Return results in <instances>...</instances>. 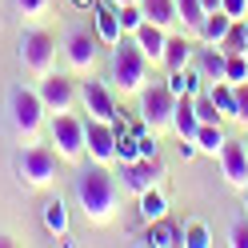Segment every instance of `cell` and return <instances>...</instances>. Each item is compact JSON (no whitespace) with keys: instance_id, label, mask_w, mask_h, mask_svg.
Returning <instances> with one entry per match:
<instances>
[{"instance_id":"b9f144b4","label":"cell","mask_w":248,"mask_h":248,"mask_svg":"<svg viewBox=\"0 0 248 248\" xmlns=\"http://www.w3.org/2000/svg\"><path fill=\"white\" fill-rule=\"evenodd\" d=\"M240 204H244V212H248V188H240Z\"/></svg>"},{"instance_id":"603a6c76","label":"cell","mask_w":248,"mask_h":248,"mask_svg":"<svg viewBox=\"0 0 248 248\" xmlns=\"http://www.w3.org/2000/svg\"><path fill=\"white\" fill-rule=\"evenodd\" d=\"M136 212H140V220L152 224V220H160V216H168V200L160 196V188H148L136 196Z\"/></svg>"},{"instance_id":"d6986e66","label":"cell","mask_w":248,"mask_h":248,"mask_svg":"<svg viewBox=\"0 0 248 248\" xmlns=\"http://www.w3.org/2000/svg\"><path fill=\"white\" fill-rule=\"evenodd\" d=\"M96 40L100 44H108V48H112V44H120V36H124V28H120V16H116V4H100L96 0Z\"/></svg>"},{"instance_id":"e0dca14e","label":"cell","mask_w":248,"mask_h":248,"mask_svg":"<svg viewBox=\"0 0 248 248\" xmlns=\"http://www.w3.org/2000/svg\"><path fill=\"white\" fill-rule=\"evenodd\" d=\"M196 36H188V32H180V36H168V44H164V68L172 72V68H188L192 64V56H196Z\"/></svg>"},{"instance_id":"44dd1931","label":"cell","mask_w":248,"mask_h":248,"mask_svg":"<svg viewBox=\"0 0 248 248\" xmlns=\"http://www.w3.org/2000/svg\"><path fill=\"white\" fill-rule=\"evenodd\" d=\"M232 24H236V20H232L224 8H216V12H208V16H204V24L196 28V40H200V44H220V40L228 36Z\"/></svg>"},{"instance_id":"277c9868","label":"cell","mask_w":248,"mask_h":248,"mask_svg":"<svg viewBox=\"0 0 248 248\" xmlns=\"http://www.w3.org/2000/svg\"><path fill=\"white\" fill-rule=\"evenodd\" d=\"M56 148L48 144H28L20 156H16V180L24 184V188H48V184L56 180Z\"/></svg>"},{"instance_id":"52a82bcc","label":"cell","mask_w":248,"mask_h":248,"mask_svg":"<svg viewBox=\"0 0 248 248\" xmlns=\"http://www.w3.org/2000/svg\"><path fill=\"white\" fill-rule=\"evenodd\" d=\"M48 136H52V148L60 160L76 164L84 156V120L72 116V112H52L48 116Z\"/></svg>"},{"instance_id":"7bdbcfd3","label":"cell","mask_w":248,"mask_h":248,"mask_svg":"<svg viewBox=\"0 0 248 248\" xmlns=\"http://www.w3.org/2000/svg\"><path fill=\"white\" fill-rule=\"evenodd\" d=\"M112 4H116V8H120V4H140V0H112Z\"/></svg>"},{"instance_id":"d4e9b609","label":"cell","mask_w":248,"mask_h":248,"mask_svg":"<svg viewBox=\"0 0 248 248\" xmlns=\"http://www.w3.org/2000/svg\"><path fill=\"white\" fill-rule=\"evenodd\" d=\"M44 228H48L52 236H60V240L68 236V204H64V200H60V196L44 204Z\"/></svg>"},{"instance_id":"ffe728a7","label":"cell","mask_w":248,"mask_h":248,"mask_svg":"<svg viewBox=\"0 0 248 248\" xmlns=\"http://www.w3.org/2000/svg\"><path fill=\"white\" fill-rule=\"evenodd\" d=\"M164 84L172 96H196V92H204V76L196 72V64H188V68H172Z\"/></svg>"},{"instance_id":"6da1fadb","label":"cell","mask_w":248,"mask_h":248,"mask_svg":"<svg viewBox=\"0 0 248 248\" xmlns=\"http://www.w3.org/2000/svg\"><path fill=\"white\" fill-rule=\"evenodd\" d=\"M72 196H76V208L84 212L88 224H108L116 216V204H120V184L116 176L108 172V164H96L92 160L88 168L76 172V184H72Z\"/></svg>"},{"instance_id":"f6af8a7d","label":"cell","mask_w":248,"mask_h":248,"mask_svg":"<svg viewBox=\"0 0 248 248\" xmlns=\"http://www.w3.org/2000/svg\"><path fill=\"white\" fill-rule=\"evenodd\" d=\"M244 148H248V140H244Z\"/></svg>"},{"instance_id":"5b68a950","label":"cell","mask_w":248,"mask_h":248,"mask_svg":"<svg viewBox=\"0 0 248 248\" xmlns=\"http://www.w3.org/2000/svg\"><path fill=\"white\" fill-rule=\"evenodd\" d=\"M20 64H24V72H32L36 80L48 76V72H56V36L44 32V28H24V36H20Z\"/></svg>"},{"instance_id":"836d02e7","label":"cell","mask_w":248,"mask_h":248,"mask_svg":"<svg viewBox=\"0 0 248 248\" xmlns=\"http://www.w3.org/2000/svg\"><path fill=\"white\" fill-rule=\"evenodd\" d=\"M224 80H228V84L248 80V52H244V56H228V72H224Z\"/></svg>"},{"instance_id":"60d3db41","label":"cell","mask_w":248,"mask_h":248,"mask_svg":"<svg viewBox=\"0 0 248 248\" xmlns=\"http://www.w3.org/2000/svg\"><path fill=\"white\" fill-rule=\"evenodd\" d=\"M8 244H16V240H12L8 232H0V248H8Z\"/></svg>"},{"instance_id":"30bf717a","label":"cell","mask_w":248,"mask_h":248,"mask_svg":"<svg viewBox=\"0 0 248 248\" xmlns=\"http://www.w3.org/2000/svg\"><path fill=\"white\" fill-rule=\"evenodd\" d=\"M40 100H44V112H72L76 100H80V88H76L68 76H60V72H48V76H40Z\"/></svg>"},{"instance_id":"7402d4cb","label":"cell","mask_w":248,"mask_h":248,"mask_svg":"<svg viewBox=\"0 0 248 248\" xmlns=\"http://www.w3.org/2000/svg\"><path fill=\"white\" fill-rule=\"evenodd\" d=\"M192 140H196V148L204 152V156H220V148H224L228 136H224V124H200Z\"/></svg>"},{"instance_id":"74e56055","label":"cell","mask_w":248,"mask_h":248,"mask_svg":"<svg viewBox=\"0 0 248 248\" xmlns=\"http://www.w3.org/2000/svg\"><path fill=\"white\" fill-rule=\"evenodd\" d=\"M192 156H200L196 140H180V160H192Z\"/></svg>"},{"instance_id":"9c48e42d","label":"cell","mask_w":248,"mask_h":248,"mask_svg":"<svg viewBox=\"0 0 248 248\" xmlns=\"http://www.w3.org/2000/svg\"><path fill=\"white\" fill-rule=\"evenodd\" d=\"M80 104H84V112L92 120H108V124H116L120 120V104H116V92L112 84H104V80H88L80 84Z\"/></svg>"},{"instance_id":"ba28073f","label":"cell","mask_w":248,"mask_h":248,"mask_svg":"<svg viewBox=\"0 0 248 248\" xmlns=\"http://www.w3.org/2000/svg\"><path fill=\"white\" fill-rule=\"evenodd\" d=\"M120 192H132V196H140L148 188H160V180H164V160L160 156H140V160H132V164H120Z\"/></svg>"},{"instance_id":"4fadbf2b","label":"cell","mask_w":248,"mask_h":248,"mask_svg":"<svg viewBox=\"0 0 248 248\" xmlns=\"http://www.w3.org/2000/svg\"><path fill=\"white\" fill-rule=\"evenodd\" d=\"M220 176L236 192L248 188V148H244V140H224V148H220Z\"/></svg>"},{"instance_id":"5bb4252c","label":"cell","mask_w":248,"mask_h":248,"mask_svg":"<svg viewBox=\"0 0 248 248\" xmlns=\"http://www.w3.org/2000/svg\"><path fill=\"white\" fill-rule=\"evenodd\" d=\"M132 40H136V48H140V52L148 56V64H164V44H168V28H160V24L144 20V24L136 28V32H132Z\"/></svg>"},{"instance_id":"f1b7e54d","label":"cell","mask_w":248,"mask_h":248,"mask_svg":"<svg viewBox=\"0 0 248 248\" xmlns=\"http://www.w3.org/2000/svg\"><path fill=\"white\" fill-rule=\"evenodd\" d=\"M216 48H220L224 56H244V52H248V40H244V20H236V24H232V28H228V36L216 44Z\"/></svg>"},{"instance_id":"484cf974","label":"cell","mask_w":248,"mask_h":248,"mask_svg":"<svg viewBox=\"0 0 248 248\" xmlns=\"http://www.w3.org/2000/svg\"><path fill=\"white\" fill-rule=\"evenodd\" d=\"M204 4L200 0H176V24H184V32L188 36H196V28L204 24Z\"/></svg>"},{"instance_id":"83f0119b","label":"cell","mask_w":248,"mask_h":248,"mask_svg":"<svg viewBox=\"0 0 248 248\" xmlns=\"http://www.w3.org/2000/svg\"><path fill=\"white\" fill-rule=\"evenodd\" d=\"M208 96L216 100V108L232 120V112H236V92H232V84L228 80H216V84H208Z\"/></svg>"},{"instance_id":"ee69618b","label":"cell","mask_w":248,"mask_h":248,"mask_svg":"<svg viewBox=\"0 0 248 248\" xmlns=\"http://www.w3.org/2000/svg\"><path fill=\"white\" fill-rule=\"evenodd\" d=\"M244 40H248V20H244Z\"/></svg>"},{"instance_id":"3957f363","label":"cell","mask_w":248,"mask_h":248,"mask_svg":"<svg viewBox=\"0 0 248 248\" xmlns=\"http://www.w3.org/2000/svg\"><path fill=\"white\" fill-rule=\"evenodd\" d=\"M8 116H12V128H16L28 144H32L36 132L44 128V100H40V92L16 84V88L8 92Z\"/></svg>"},{"instance_id":"8992f818","label":"cell","mask_w":248,"mask_h":248,"mask_svg":"<svg viewBox=\"0 0 248 248\" xmlns=\"http://www.w3.org/2000/svg\"><path fill=\"white\" fill-rule=\"evenodd\" d=\"M140 104H136V112H140L144 128L152 132H172V108H176V96L168 92V84H144L140 96H136Z\"/></svg>"},{"instance_id":"d6a6232c","label":"cell","mask_w":248,"mask_h":248,"mask_svg":"<svg viewBox=\"0 0 248 248\" xmlns=\"http://www.w3.org/2000/svg\"><path fill=\"white\" fill-rule=\"evenodd\" d=\"M12 4H16V12L24 20H44L48 8H52V0H12Z\"/></svg>"},{"instance_id":"f35d334b","label":"cell","mask_w":248,"mask_h":248,"mask_svg":"<svg viewBox=\"0 0 248 248\" xmlns=\"http://www.w3.org/2000/svg\"><path fill=\"white\" fill-rule=\"evenodd\" d=\"M200 4H204V12H216V8L224 4V0H200Z\"/></svg>"},{"instance_id":"bcb514c9","label":"cell","mask_w":248,"mask_h":248,"mask_svg":"<svg viewBox=\"0 0 248 248\" xmlns=\"http://www.w3.org/2000/svg\"><path fill=\"white\" fill-rule=\"evenodd\" d=\"M244 20H248V16H244Z\"/></svg>"},{"instance_id":"d590c367","label":"cell","mask_w":248,"mask_h":248,"mask_svg":"<svg viewBox=\"0 0 248 248\" xmlns=\"http://www.w3.org/2000/svg\"><path fill=\"white\" fill-rule=\"evenodd\" d=\"M232 92H236V112H232V120H240V124H248V80H240V84H232Z\"/></svg>"},{"instance_id":"8fae6325","label":"cell","mask_w":248,"mask_h":248,"mask_svg":"<svg viewBox=\"0 0 248 248\" xmlns=\"http://www.w3.org/2000/svg\"><path fill=\"white\" fill-rule=\"evenodd\" d=\"M84 152H88V160H96V164H112L116 160V124H108V120H84Z\"/></svg>"},{"instance_id":"2e32d148","label":"cell","mask_w":248,"mask_h":248,"mask_svg":"<svg viewBox=\"0 0 248 248\" xmlns=\"http://www.w3.org/2000/svg\"><path fill=\"white\" fill-rule=\"evenodd\" d=\"M192 64H196L200 76H204V84H216V80H224V72H228V56L216 48V44H200Z\"/></svg>"},{"instance_id":"ab89813d","label":"cell","mask_w":248,"mask_h":248,"mask_svg":"<svg viewBox=\"0 0 248 248\" xmlns=\"http://www.w3.org/2000/svg\"><path fill=\"white\" fill-rule=\"evenodd\" d=\"M76 8H96V0H72Z\"/></svg>"},{"instance_id":"9a60e30c","label":"cell","mask_w":248,"mask_h":248,"mask_svg":"<svg viewBox=\"0 0 248 248\" xmlns=\"http://www.w3.org/2000/svg\"><path fill=\"white\" fill-rule=\"evenodd\" d=\"M140 244H148V248H184V228L176 220H168V216H160V220L144 224Z\"/></svg>"},{"instance_id":"ac0fdd59","label":"cell","mask_w":248,"mask_h":248,"mask_svg":"<svg viewBox=\"0 0 248 248\" xmlns=\"http://www.w3.org/2000/svg\"><path fill=\"white\" fill-rule=\"evenodd\" d=\"M200 128V116H196V100L192 96H176V108H172V132L180 140H192Z\"/></svg>"},{"instance_id":"4dcf8cb0","label":"cell","mask_w":248,"mask_h":248,"mask_svg":"<svg viewBox=\"0 0 248 248\" xmlns=\"http://www.w3.org/2000/svg\"><path fill=\"white\" fill-rule=\"evenodd\" d=\"M212 244V232L204 220H188L184 224V248H208Z\"/></svg>"},{"instance_id":"8d00e7d4","label":"cell","mask_w":248,"mask_h":248,"mask_svg":"<svg viewBox=\"0 0 248 248\" xmlns=\"http://www.w3.org/2000/svg\"><path fill=\"white\" fill-rule=\"evenodd\" d=\"M224 12H228V16L232 20H244L248 16V0H224V4H220Z\"/></svg>"},{"instance_id":"7c38bea8","label":"cell","mask_w":248,"mask_h":248,"mask_svg":"<svg viewBox=\"0 0 248 248\" xmlns=\"http://www.w3.org/2000/svg\"><path fill=\"white\" fill-rule=\"evenodd\" d=\"M60 48H64V64L76 76H88L96 68V36H88L84 28H68V36H64Z\"/></svg>"},{"instance_id":"f546056e","label":"cell","mask_w":248,"mask_h":248,"mask_svg":"<svg viewBox=\"0 0 248 248\" xmlns=\"http://www.w3.org/2000/svg\"><path fill=\"white\" fill-rule=\"evenodd\" d=\"M196 116H200V124H224V112H220V108H216V100L208 96V88L204 92H196Z\"/></svg>"},{"instance_id":"4316f807","label":"cell","mask_w":248,"mask_h":248,"mask_svg":"<svg viewBox=\"0 0 248 248\" xmlns=\"http://www.w3.org/2000/svg\"><path fill=\"white\" fill-rule=\"evenodd\" d=\"M140 160V144H136V132L124 128V120H116V164H132Z\"/></svg>"},{"instance_id":"7a4b0ae2","label":"cell","mask_w":248,"mask_h":248,"mask_svg":"<svg viewBox=\"0 0 248 248\" xmlns=\"http://www.w3.org/2000/svg\"><path fill=\"white\" fill-rule=\"evenodd\" d=\"M148 56L136 48L132 36H120V44H112V60H108V80H112V92L124 96H140V88L148 84Z\"/></svg>"},{"instance_id":"e575fe53","label":"cell","mask_w":248,"mask_h":248,"mask_svg":"<svg viewBox=\"0 0 248 248\" xmlns=\"http://www.w3.org/2000/svg\"><path fill=\"white\" fill-rule=\"evenodd\" d=\"M228 244H232V248H248V212L232 220V228H228Z\"/></svg>"},{"instance_id":"1f68e13d","label":"cell","mask_w":248,"mask_h":248,"mask_svg":"<svg viewBox=\"0 0 248 248\" xmlns=\"http://www.w3.org/2000/svg\"><path fill=\"white\" fill-rule=\"evenodd\" d=\"M116 16H120V28H124V36H132L136 28L144 24V12H140V4H120V8H116Z\"/></svg>"},{"instance_id":"cb8c5ba5","label":"cell","mask_w":248,"mask_h":248,"mask_svg":"<svg viewBox=\"0 0 248 248\" xmlns=\"http://www.w3.org/2000/svg\"><path fill=\"white\" fill-rule=\"evenodd\" d=\"M140 12H144V20L160 24V28L176 24V0H140Z\"/></svg>"}]
</instances>
